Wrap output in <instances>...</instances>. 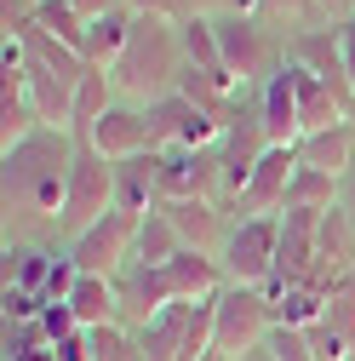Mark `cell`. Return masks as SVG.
Masks as SVG:
<instances>
[{"label": "cell", "mask_w": 355, "mask_h": 361, "mask_svg": "<svg viewBox=\"0 0 355 361\" xmlns=\"http://www.w3.org/2000/svg\"><path fill=\"white\" fill-rule=\"evenodd\" d=\"M80 138L69 126H35L29 138L0 149V195H6V241L23 247H63V195Z\"/></svg>", "instance_id": "cell-1"}, {"label": "cell", "mask_w": 355, "mask_h": 361, "mask_svg": "<svg viewBox=\"0 0 355 361\" xmlns=\"http://www.w3.org/2000/svg\"><path fill=\"white\" fill-rule=\"evenodd\" d=\"M184 69H189V58H184L178 18L144 12L138 23H132V40H126L120 63L109 69V80H115V98H126V104H155V98L178 92Z\"/></svg>", "instance_id": "cell-2"}, {"label": "cell", "mask_w": 355, "mask_h": 361, "mask_svg": "<svg viewBox=\"0 0 355 361\" xmlns=\"http://www.w3.org/2000/svg\"><path fill=\"white\" fill-rule=\"evenodd\" d=\"M218 52H224V69L241 86H263L281 63H287V29H275L263 12H218Z\"/></svg>", "instance_id": "cell-3"}, {"label": "cell", "mask_w": 355, "mask_h": 361, "mask_svg": "<svg viewBox=\"0 0 355 361\" xmlns=\"http://www.w3.org/2000/svg\"><path fill=\"white\" fill-rule=\"evenodd\" d=\"M104 212H115V161H109V155H98L92 144L80 138V149H75V166H69L63 224H58L63 247H69L75 235H86V230H92V224H98Z\"/></svg>", "instance_id": "cell-4"}, {"label": "cell", "mask_w": 355, "mask_h": 361, "mask_svg": "<svg viewBox=\"0 0 355 361\" xmlns=\"http://www.w3.org/2000/svg\"><path fill=\"white\" fill-rule=\"evenodd\" d=\"M270 333H275V310H270V293L263 287L230 281L218 293V338H212V350L224 361H241L247 350H263Z\"/></svg>", "instance_id": "cell-5"}, {"label": "cell", "mask_w": 355, "mask_h": 361, "mask_svg": "<svg viewBox=\"0 0 355 361\" xmlns=\"http://www.w3.org/2000/svg\"><path fill=\"white\" fill-rule=\"evenodd\" d=\"M275 252H281V212H247L235 218V230L224 241V276L241 287H270L275 276Z\"/></svg>", "instance_id": "cell-6"}, {"label": "cell", "mask_w": 355, "mask_h": 361, "mask_svg": "<svg viewBox=\"0 0 355 361\" xmlns=\"http://www.w3.org/2000/svg\"><path fill=\"white\" fill-rule=\"evenodd\" d=\"M63 252L75 258L80 276H109V281H115L120 269L132 264V252H138V218L115 207V212H104L86 235H75Z\"/></svg>", "instance_id": "cell-7"}, {"label": "cell", "mask_w": 355, "mask_h": 361, "mask_svg": "<svg viewBox=\"0 0 355 361\" xmlns=\"http://www.w3.org/2000/svg\"><path fill=\"white\" fill-rule=\"evenodd\" d=\"M161 212L172 218V230H178V241L184 247H195V252H224V241H230V230H235V212L224 207V201H212V195H189V201H161Z\"/></svg>", "instance_id": "cell-8"}, {"label": "cell", "mask_w": 355, "mask_h": 361, "mask_svg": "<svg viewBox=\"0 0 355 361\" xmlns=\"http://www.w3.org/2000/svg\"><path fill=\"white\" fill-rule=\"evenodd\" d=\"M189 195L218 201V144L212 149H184V144L161 149V201H189Z\"/></svg>", "instance_id": "cell-9"}, {"label": "cell", "mask_w": 355, "mask_h": 361, "mask_svg": "<svg viewBox=\"0 0 355 361\" xmlns=\"http://www.w3.org/2000/svg\"><path fill=\"white\" fill-rule=\"evenodd\" d=\"M86 144H92L98 155H109V161H126V155H144L149 149V115H144V104H126V98H115L98 121H92V132H80Z\"/></svg>", "instance_id": "cell-10"}, {"label": "cell", "mask_w": 355, "mask_h": 361, "mask_svg": "<svg viewBox=\"0 0 355 361\" xmlns=\"http://www.w3.org/2000/svg\"><path fill=\"white\" fill-rule=\"evenodd\" d=\"M292 172H298V144H270V149H263V161L252 166V184H247L235 218H247V212H287Z\"/></svg>", "instance_id": "cell-11"}, {"label": "cell", "mask_w": 355, "mask_h": 361, "mask_svg": "<svg viewBox=\"0 0 355 361\" xmlns=\"http://www.w3.org/2000/svg\"><path fill=\"white\" fill-rule=\"evenodd\" d=\"M252 98H258V126H263V138H270V144H298V138H304V121H298V75H292V63H281L263 86H252Z\"/></svg>", "instance_id": "cell-12"}, {"label": "cell", "mask_w": 355, "mask_h": 361, "mask_svg": "<svg viewBox=\"0 0 355 361\" xmlns=\"http://www.w3.org/2000/svg\"><path fill=\"white\" fill-rule=\"evenodd\" d=\"M115 298H120V322H126V327H144V322H155V315L172 304L161 264L132 258V264L120 269V276H115Z\"/></svg>", "instance_id": "cell-13"}, {"label": "cell", "mask_w": 355, "mask_h": 361, "mask_svg": "<svg viewBox=\"0 0 355 361\" xmlns=\"http://www.w3.org/2000/svg\"><path fill=\"white\" fill-rule=\"evenodd\" d=\"M115 207L132 212V218H144V212L161 207V149L115 161Z\"/></svg>", "instance_id": "cell-14"}, {"label": "cell", "mask_w": 355, "mask_h": 361, "mask_svg": "<svg viewBox=\"0 0 355 361\" xmlns=\"http://www.w3.org/2000/svg\"><path fill=\"white\" fill-rule=\"evenodd\" d=\"M6 293H29V298H46L52 304V276L63 264V247H23V241H6Z\"/></svg>", "instance_id": "cell-15"}, {"label": "cell", "mask_w": 355, "mask_h": 361, "mask_svg": "<svg viewBox=\"0 0 355 361\" xmlns=\"http://www.w3.org/2000/svg\"><path fill=\"white\" fill-rule=\"evenodd\" d=\"M161 276H166V293H172V298H218V293L230 287L224 258L195 252V247H184L178 258H166V264H161Z\"/></svg>", "instance_id": "cell-16"}, {"label": "cell", "mask_w": 355, "mask_h": 361, "mask_svg": "<svg viewBox=\"0 0 355 361\" xmlns=\"http://www.w3.org/2000/svg\"><path fill=\"white\" fill-rule=\"evenodd\" d=\"M189 310L195 298H172L155 322L132 327L138 333V361H184V344H189Z\"/></svg>", "instance_id": "cell-17"}, {"label": "cell", "mask_w": 355, "mask_h": 361, "mask_svg": "<svg viewBox=\"0 0 355 361\" xmlns=\"http://www.w3.org/2000/svg\"><path fill=\"white\" fill-rule=\"evenodd\" d=\"M298 161L316 166V172L344 178V172L355 166V121H338V126H327V132H304V138H298Z\"/></svg>", "instance_id": "cell-18"}, {"label": "cell", "mask_w": 355, "mask_h": 361, "mask_svg": "<svg viewBox=\"0 0 355 361\" xmlns=\"http://www.w3.org/2000/svg\"><path fill=\"white\" fill-rule=\"evenodd\" d=\"M132 23H138V12H132V6L92 18V23H86V40H80V58L92 63V69H115L120 52H126V40H132Z\"/></svg>", "instance_id": "cell-19"}, {"label": "cell", "mask_w": 355, "mask_h": 361, "mask_svg": "<svg viewBox=\"0 0 355 361\" xmlns=\"http://www.w3.org/2000/svg\"><path fill=\"white\" fill-rule=\"evenodd\" d=\"M270 293V310H275V327H316L321 315H327V287H316V281H298V287H263Z\"/></svg>", "instance_id": "cell-20"}, {"label": "cell", "mask_w": 355, "mask_h": 361, "mask_svg": "<svg viewBox=\"0 0 355 361\" xmlns=\"http://www.w3.org/2000/svg\"><path fill=\"white\" fill-rule=\"evenodd\" d=\"M63 304L75 310V322H80L86 333L120 322V298H115V281H109V276H80V281H75V293H69Z\"/></svg>", "instance_id": "cell-21"}, {"label": "cell", "mask_w": 355, "mask_h": 361, "mask_svg": "<svg viewBox=\"0 0 355 361\" xmlns=\"http://www.w3.org/2000/svg\"><path fill=\"white\" fill-rule=\"evenodd\" d=\"M109 104H115V80H109V69H92V63H86V75H80V86H75L69 132H75V138H80V132H92V121H98Z\"/></svg>", "instance_id": "cell-22"}, {"label": "cell", "mask_w": 355, "mask_h": 361, "mask_svg": "<svg viewBox=\"0 0 355 361\" xmlns=\"http://www.w3.org/2000/svg\"><path fill=\"white\" fill-rule=\"evenodd\" d=\"M144 115H149V149H172V144H184V126H189L195 104L184 92H166V98L144 104Z\"/></svg>", "instance_id": "cell-23"}, {"label": "cell", "mask_w": 355, "mask_h": 361, "mask_svg": "<svg viewBox=\"0 0 355 361\" xmlns=\"http://www.w3.org/2000/svg\"><path fill=\"white\" fill-rule=\"evenodd\" d=\"M178 35H184V58H189V69L224 75V52H218V29H212V18H201V12L178 18Z\"/></svg>", "instance_id": "cell-24"}, {"label": "cell", "mask_w": 355, "mask_h": 361, "mask_svg": "<svg viewBox=\"0 0 355 361\" xmlns=\"http://www.w3.org/2000/svg\"><path fill=\"white\" fill-rule=\"evenodd\" d=\"M184 252V241H178V230H172V218L155 207V212H144L138 218V252L132 258H144V264H166V258H178Z\"/></svg>", "instance_id": "cell-25"}, {"label": "cell", "mask_w": 355, "mask_h": 361, "mask_svg": "<svg viewBox=\"0 0 355 361\" xmlns=\"http://www.w3.org/2000/svg\"><path fill=\"white\" fill-rule=\"evenodd\" d=\"M29 18L46 29V35H58L63 47H75V52H80V40H86V18L75 12V0H40Z\"/></svg>", "instance_id": "cell-26"}, {"label": "cell", "mask_w": 355, "mask_h": 361, "mask_svg": "<svg viewBox=\"0 0 355 361\" xmlns=\"http://www.w3.org/2000/svg\"><path fill=\"white\" fill-rule=\"evenodd\" d=\"M92 361H138V333L126 322H109V327H92Z\"/></svg>", "instance_id": "cell-27"}, {"label": "cell", "mask_w": 355, "mask_h": 361, "mask_svg": "<svg viewBox=\"0 0 355 361\" xmlns=\"http://www.w3.org/2000/svg\"><path fill=\"white\" fill-rule=\"evenodd\" d=\"M258 12L270 18L275 29H309V23H327V18H321V0H258Z\"/></svg>", "instance_id": "cell-28"}, {"label": "cell", "mask_w": 355, "mask_h": 361, "mask_svg": "<svg viewBox=\"0 0 355 361\" xmlns=\"http://www.w3.org/2000/svg\"><path fill=\"white\" fill-rule=\"evenodd\" d=\"M263 350H270L275 361H321V355H316V344H309V333H304V327H275L270 338H263Z\"/></svg>", "instance_id": "cell-29"}, {"label": "cell", "mask_w": 355, "mask_h": 361, "mask_svg": "<svg viewBox=\"0 0 355 361\" xmlns=\"http://www.w3.org/2000/svg\"><path fill=\"white\" fill-rule=\"evenodd\" d=\"M184 6L201 18H218V12H258V0H184Z\"/></svg>", "instance_id": "cell-30"}, {"label": "cell", "mask_w": 355, "mask_h": 361, "mask_svg": "<svg viewBox=\"0 0 355 361\" xmlns=\"http://www.w3.org/2000/svg\"><path fill=\"white\" fill-rule=\"evenodd\" d=\"M338 29V58H344V75H349V86H355V18H344V23H332Z\"/></svg>", "instance_id": "cell-31"}, {"label": "cell", "mask_w": 355, "mask_h": 361, "mask_svg": "<svg viewBox=\"0 0 355 361\" xmlns=\"http://www.w3.org/2000/svg\"><path fill=\"white\" fill-rule=\"evenodd\" d=\"M126 6L138 12V18H144V12H166V18H189V6H184V0H126Z\"/></svg>", "instance_id": "cell-32"}, {"label": "cell", "mask_w": 355, "mask_h": 361, "mask_svg": "<svg viewBox=\"0 0 355 361\" xmlns=\"http://www.w3.org/2000/svg\"><path fill=\"white\" fill-rule=\"evenodd\" d=\"M126 6V0H75V12L86 18V23H92V18H104V12H120Z\"/></svg>", "instance_id": "cell-33"}, {"label": "cell", "mask_w": 355, "mask_h": 361, "mask_svg": "<svg viewBox=\"0 0 355 361\" xmlns=\"http://www.w3.org/2000/svg\"><path fill=\"white\" fill-rule=\"evenodd\" d=\"M321 18H327V23H344V18H355V0H321Z\"/></svg>", "instance_id": "cell-34"}, {"label": "cell", "mask_w": 355, "mask_h": 361, "mask_svg": "<svg viewBox=\"0 0 355 361\" xmlns=\"http://www.w3.org/2000/svg\"><path fill=\"white\" fill-rule=\"evenodd\" d=\"M338 201H344V212H349V218H355V166H349V172H344V195H338Z\"/></svg>", "instance_id": "cell-35"}, {"label": "cell", "mask_w": 355, "mask_h": 361, "mask_svg": "<svg viewBox=\"0 0 355 361\" xmlns=\"http://www.w3.org/2000/svg\"><path fill=\"white\" fill-rule=\"evenodd\" d=\"M6 6H12V12H35V6H40V0H6Z\"/></svg>", "instance_id": "cell-36"}, {"label": "cell", "mask_w": 355, "mask_h": 361, "mask_svg": "<svg viewBox=\"0 0 355 361\" xmlns=\"http://www.w3.org/2000/svg\"><path fill=\"white\" fill-rule=\"evenodd\" d=\"M241 361H275V355H270V350H247Z\"/></svg>", "instance_id": "cell-37"}, {"label": "cell", "mask_w": 355, "mask_h": 361, "mask_svg": "<svg viewBox=\"0 0 355 361\" xmlns=\"http://www.w3.org/2000/svg\"><path fill=\"white\" fill-rule=\"evenodd\" d=\"M201 361H224V355H218V350H212V355H201Z\"/></svg>", "instance_id": "cell-38"}, {"label": "cell", "mask_w": 355, "mask_h": 361, "mask_svg": "<svg viewBox=\"0 0 355 361\" xmlns=\"http://www.w3.org/2000/svg\"><path fill=\"white\" fill-rule=\"evenodd\" d=\"M349 121H355V104H349Z\"/></svg>", "instance_id": "cell-39"}]
</instances>
